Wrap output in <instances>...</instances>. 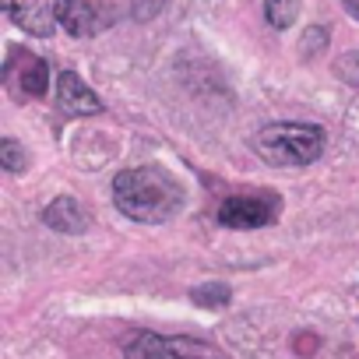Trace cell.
Segmentation results:
<instances>
[{"label": "cell", "mask_w": 359, "mask_h": 359, "mask_svg": "<svg viewBox=\"0 0 359 359\" xmlns=\"http://www.w3.org/2000/svg\"><path fill=\"white\" fill-rule=\"evenodd\" d=\"M123 355L127 359H226V352H219L208 341L198 338H162L151 331H137L134 338L123 341Z\"/></svg>", "instance_id": "obj_3"}, {"label": "cell", "mask_w": 359, "mask_h": 359, "mask_svg": "<svg viewBox=\"0 0 359 359\" xmlns=\"http://www.w3.org/2000/svg\"><path fill=\"white\" fill-rule=\"evenodd\" d=\"M4 11L29 36H53L57 29V11L50 8V0H4Z\"/></svg>", "instance_id": "obj_7"}, {"label": "cell", "mask_w": 359, "mask_h": 359, "mask_svg": "<svg viewBox=\"0 0 359 359\" xmlns=\"http://www.w3.org/2000/svg\"><path fill=\"white\" fill-rule=\"evenodd\" d=\"M282 198L275 191H254V194H229L219 205V222L229 229H264L278 219Z\"/></svg>", "instance_id": "obj_4"}, {"label": "cell", "mask_w": 359, "mask_h": 359, "mask_svg": "<svg viewBox=\"0 0 359 359\" xmlns=\"http://www.w3.org/2000/svg\"><path fill=\"white\" fill-rule=\"evenodd\" d=\"M299 15V0H264V18L271 29H289Z\"/></svg>", "instance_id": "obj_10"}, {"label": "cell", "mask_w": 359, "mask_h": 359, "mask_svg": "<svg viewBox=\"0 0 359 359\" xmlns=\"http://www.w3.org/2000/svg\"><path fill=\"white\" fill-rule=\"evenodd\" d=\"M334 74H338L341 81H348V85H355V88H359V50H352V53L338 57Z\"/></svg>", "instance_id": "obj_13"}, {"label": "cell", "mask_w": 359, "mask_h": 359, "mask_svg": "<svg viewBox=\"0 0 359 359\" xmlns=\"http://www.w3.org/2000/svg\"><path fill=\"white\" fill-rule=\"evenodd\" d=\"M4 81L11 85V92H18L22 99H39L50 88V71L36 53H25L18 46H11L8 64H4Z\"/></svg>", "instance_id": "obj_5"}, {"label": "cell", "mask_w": 359, "mask_h": 359, "mask_svg": "<svg viewBox=\"0 0 359 359\" xmlns=\"http://www.w3.org/2000/svg\"><path fill=\"white\" fill-rule=\"evenodd\" d=\"M0 162H4V169H8V172H22V169H25V162H29V155L22 151V144H18V141L4 137V141H0Z\"/></svg>", "instance_id": "obj_12"}, {"label": "cell", "mask_w": 359, "mask_h": 359, "mask_svg": "<svg viewBox=\"0 0 359 359\" xmlns=\"http://www.w3.org/2000/svg\"><path fill=\"white\" fill-rule=\"evenodd\" d=\"M254 148L271 165H292V169L296 165H310L324 151V130L317 123H296V120L268 123V127L257 130Z\"/></svg>", "instance_id": "obj_2"}, {"label": "cell", "mask_w": 359, "mask_h": 359, "mask_svg": "<svg viewBox=\"0 0 359 359\" xmlns=\"http://www.w3.org/2000/svg\"><path fill=\"white\" fill-rule=\"evenodd\" d=\"M43 222L57 233H85L88 229V212L74 201V198H57L46 205Z\"/></svg>", "instance_id": "obj_9"}, {"label": "cell", "mask_w": 359, "mask_h": 359, "mask_svg": "<svg viewBox=\"0 0 359 359\" xmlns=\"http://www.w3.org/2000/svg\"><path fill=\"white\" fill-rule=\"evenodd\" d=\"M57 106H60L67 116H95V113L102 109L99 95H95L74 71L57 74Z\"/></svg>", "instance_id": "obj_8"}, {"label": "cell", "mask_w": 359, "mask_h": 359, "mask_svg": "<svg viewBox=\"0 0 359 359\" xmlns=\"http://www.w3.org/2000/svg\"><path fill=\"white\" fill-rule=\"evenodd\" d=\"M113 201L127 219L155 226V222H169L184 208V187L162 165H137V169H123L113 180Z\"/></svg>", "instance_id": "obj_1"}, {"label": "cell", "mask_w": 359, "mask_h": 359, "mask_svg": "<svg viewBox=\"0 0 359 359\" xmlns=\"http://www.w3.org/2000/svg\"><path fill=\"white\" fill-rule=\"evenodd\" d=\"M53 11H57V22L64 25V32H71L74 39H88L106 25V15L95 0H57Z\"/></svg>", "instance_id": "obj_6"}, {"label": "cell", "mask_w": 359, "mask_h": 359, "mask_svg": "<svg viewBox=\"0 0 359 359\" xmlns=\"http://www.w3.org/2000/svg\"><path fill=\"white\" fill-rule=\"evenodd\" d=\"M191 299H194L198 306H222V303L229 299V285H222V282H212V285H198V289L191 292Z\"/></svg>", "instance_id": "obj_11"}, {"label": "cell", "mask_w": 359, "mask_h": 359, "mask_svg": "<svg viewBox=\"0 0 359 359\" xmlns=\"http://www.w3.org/2000/svg\"><path fill=\"white\" fill-rule=\"evenodd\" d=\"M348 11H352V15L359 18V4H355V0H348Z\"/></svg>", "instance_id": "obj_14"}]
</instances>
